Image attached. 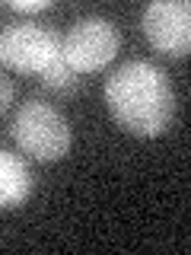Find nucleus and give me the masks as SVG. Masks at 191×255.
Here are the masks:
<instances>
[{
	"label": "nucleus",
	"mask_w": 191,
	"mask_h": 255,
	"mask_svg": "<svg viewBox=\"0 0 191 255\" xmlns=\"http://www.w3.org/2000/svg\"><path fill=\"white\" fill-rule=\"evenodd\" d=\"M105 106L124 131L159 137L175 118V93L163 67L150 61H127L105 83Z\"/></svg>",
	"instance_id": "nucleus-1"
},
{
	"label": "nucleus",
	"mask_w": 191,
	"mask_h": 255,
	"mask_svg": "<svg viewBox=\"0 0 191 255\" xmlns=\"http://www.w3.org/2000/svg\"><path fill=\"white\" fill-rule=\"evenodd\" d=\"M13 137L22 153L42 163H54L70 150V125L54 106L32 99L13 118Z\"/></svg>",
	"instance_id": "nucleus-2"
},
{
	"label": "nucleus",
	"mask_w": 191,
	"mask_h": 255,
	"mask_svg": "<svg viewBox=\"0 0 191 255\" xmlns=\"http://www.w3.org/2000/svg\"><path fill=\"white\" fill-rule=\"evenodd\" d=\"M61 58V35L38 22H10L0 29V64L16 74L42 77Z\"/></svg>",
	"instance_id": "nucleus-3"
},
{
	"label": "nucleus",
	"mask_w": 191,
	"mask_h": 255,
	"mask_svg": "<svg viewBox=\"0 0 191 255\" xmlns=\"http://www.w3.org/2000/svg\"><path fill=\"white\" fill-rule=\"evenodd\" d=\"M118 48H121V35H118L115 22L102 19V16H86L61 38V58L80 77L102 70L118 54Z\"/></svg>",
	"instance_id": "nucleus-4"
},
{
	"label": "nucleus",
	"mask_w": 191,
	"mask_h": 255,
	"mask_svg": "<svg viewBox=\"0 0 191 255\" xmlns=\"http://www.w3.org/2000/svg\"><path fill=\"white\" fill-rule=\"evenodd\" d=\"M143 35L163 54L185 58L191 48V3L188 0H153L143 10Z\"/></svg>",
	"instance_id": "nucleus-5"
},
{
	"label": "nucleus",
	"mask_w": 191,
	"mask_h": 255,
	"mask_svg": "<svg viewBox=\"0 0 191 255\" xmlns=\"http://www.w3.org/2000/svg\"><path fill=\"white\" fill-rule=\"evenodd\" d=\"M32 185H35V175L26 166V159L0 150V207L26 204V198L32 195Z\"/></svg>",
	"instance_id": "nucleus-6"
},
{
	"label": "nucleus",
	"mask_w": 191,
	"mask_h": 255,
	"mask_svg": "<svg viewBox=\"0 0 191 255\" xmlns=\"http://www.w3.org/2000/svg\"><path fill=\"white\" fill-rule=\"evenodd\" d=\"M42 80H45V86H51V90H58V93H70V90L77 86L80 77L67 67V64H64V58H58V61H54L51 67L42 74Z\"/></svg>",
	"instance_id": "nucleus-7"
},
{
	"label": "nucleus",
	"mask_w": 191,
	"mask_h": 255,
	"mask_svg": "<svg viewBox=\"0 0 191 255\" xmlns=\"http://www.w3.org/2000/svg\"><path fill=\"white\" fill-rule=\"evenodd\" d=\"M10 10L16 13H45V10H51V0H10Z\"/></svg>",
	"instance_id": "nucleus-8"
},
{
	"label": "nucleus",
	"mask_w": 191,
	"mask_h": 255,
	"mask_svg": "<svg viewBox=\"0 0 191 255\" xmlns=\"http://www.w3.org/2000/svg\"><path fill=\"white\" fill-rule=\"evenodd\" d=\"M13 96H16V90H13V83H10V80H6V77H0V115H3V112L10 109Z\"/></svg>",
	"instance_id": "nucleus-9"
}]
</instances>
